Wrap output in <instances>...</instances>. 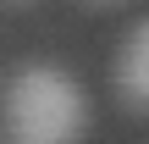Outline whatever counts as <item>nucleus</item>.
<instances>
[{"instance_id": "nucleus-1", "label": "nucleus", "mask_w": 149, "mask_h": 144, "mask_svg": "<svg viewBox=\"0 0 149 144\" xmlns=\"http://www.w3.org/2000/svg\"><path fill=\"white\" fill-rule=\"evenodd\" d=\"M88 100L72 72L50 61H28L11 72L0 94V139L6 144H83Z\"/></svg>"}, {"instance_id": "nucleus-2", "label": "nucleus", "mask_w": 149, "mask_h": 144, "mask_svg": "<svg viewBox=\"0 0 149 144\" xmlns=\"http://www.w3.org/2000/svg\"><path fill=\"white\" fill-rule=\"evenodd\" d=\"M116 94L133 111H149V17L133 28V39L116 55Z\"/></svg>"}]
</instances>
